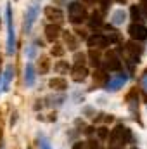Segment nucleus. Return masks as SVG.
<instances>
[{"mask_svg": "<svg viewBox=\"0 0 147 149\" xmlns=\"http://www.w3.org/2000/svg\"><path fill=\"white\" fill-rule=\"evenodd\" d=\"M132 141V130L125 125H116L109 134V149H123Z\"/></svg>", "mask_w": 147, "mask_h": 149, "instance_id": "f257e3e1", "label": "nucleus"}, {"mask_svg": "<svg viewBox=\"0 0 147 149\" xmlns=\"http://www.w3.org/2000/svg\"><path fill=\"white\" fill-rule=\"evenodd\" d=\"M5 23H7V47L5 52L12 56L16 52V33H14V21H12V7L7 3L5 7Z\"/></svg>", "mask_w": 147, "mask_h": 149, "instance_id": "f03ea898", "label": "nucleus"}, {"mask_svg": "<svg viewBox=\"0 0 147 149\" xmlns=\"http://www.w3.org/2000/svg\"><path fill=\"white\" fill-rule=\"evenodd\" d=\"M68 16H69V21L73 24H81L88 19V12L80 2H71L68 5Z\"/></svg>", "mask_w": 147, "mask_h": 149, "instance_id": "7ed1b4c3", "label": "nucleus"}, {"mask_svg": "<svg viewBox=\"0 0 147 149\" xmlns=\"http://www.w3.org/2000/svg\"><path fill=\"white\" fill-rule=\"evenodd\" d=\"M128 33H130L132 40H135V42H144L147 38V26H144L142 23H132V24L128 26Z\"/></svg>", "mask_w": 147, "mask_h": 149, "instance_id": "20e7f679", "label": "nucleus"}, {"mask_svg": "<svg viewBox=\"0 0 147 149\" xmlns=\"http://www.w3.org/2000/svg\"><path fill=\"white\" fill-rule=\"evenodd\" d=\"M125 50H126V54H128L130 63L137 64V63L140 61V56H142V47H140V43H137L135 40H132V42H128V43L125 45Z\"/></svg>", "mask_w": 147, "mask_h": 149, "instance_id": "39448f33", "label": "nucleus"}, {"mask_svg": "<svg viewBox=\"0 0 147 149\" xmlns=\"http://www.w3.org/2000/svg\"><path fill=\"white\" fill-rule=\"evenodd\" d=\"M126 81H128V74H126V73H118V74L111 76L109 80H107L106 87H107V90H109V92H116V90H119Z\"/></svg>", "mask_w": 147, "mask_h": 149, "instance_id": "423d86ee", "label": "nucleus"}, {"mask_svg": "<svg viewBox=\"0 0 147 149\" xmlns=\"http://www.w3.org/2000/svg\"><path fill=\"white\" fill-rule=\"evenodd\" d=\"M123 66L121 59L116 56V52H107L106 54V59H104V68L106 71H119Z\"/></svg>", "mask_w": 147, "mask_h": 149, "instance_id": "0eeeda50", "label": "nucleus"}, {"mask_svg": "<svg viewBox=\"0 0 147 149\" xmlns=\"http://www.w3.org/2000/svg\"><path fill=\"white\" fill-rule=\"evenodd\" d=\"M37 16H38V5H30L28 10H26V14H24V26H23L24 33L31 31V28H33V24L37 21Z\"/></svg>", "mask_w": 147, "mask_h": 149, "instance_id": "6e6552de", "label": "nucleus"}, {"mask_svg": "<svg viewBox=\"0 0 147 149\" xmlns=\"http://www.w3.org/2000/svg\"><path fill=\"white\" fill-rule=\"evenodd\" d=\"M87 43H88L90 49H104V47L109 45V42H107L104 33H92L87 38Z\"/></svg>", "mask_w": 147, "mask_h": 149, "instance_id": "1a4fd4ad", "label": "nucleus"}, {"mask_svg": "<svg viewBox=\"0 0 147 149\" xmlns=\"http://www.w3.org/2000/svg\"><path fill=\"white\" fill-rule=\"evenodd\" d=\"M45 17H47L50 23H54V24H61V23L64 21V14H62V10L57 9V7H52V5L45 7Z\"/></svg>", "mask_w": 147, "mask_h": 149, "instance_id": "9d476101", "label": "nucleus"}, {"mask_svg": "<svg viewBox=\"0 0 147 149\" xmlns=\"http://www.w3.org/2000/svg\"><path fill=\"white\" fill-rule=\"evenodd\" d=\"M126 102H128V109L132 113V116L137 118L139 116V94H137V90H132L126 95Z\"/></svg>", "mask_w": 147, "mask_h": 149, "instance_id": "9b49d317", "label": "nucleus"}, {"mask_svg": "<svg viewBox=\"0 0 147 149\" xmlns=\"http://www.w3.org/2000/svg\"><path fill=\"white\" fill-rule=\"evenodd\" d=\"M12 78H14V68H12V64H9V66H5L3 74H2V90H3V92L9 90Z\"/></svg>", "mask_w": 147, "mask_h": 149, "instance_id": "f8f14e48", "label": "nucleus"}, {"mask_svg": "<svg viewBox=\"0 0 147 149\" xmlns=\"http://www.w3.org/2000/svg\"><path fill=\"white\" fill-rule=\"evenodd\" d=\"M45 37H47L49 42H55L57 38L61 37V26L59 24H54V23L47 24L45 26Z\"/></svg>", "mask_w": 147, "mask_h": 149, "instance_id": "ddd939ff", "label": "nucleus"}, {"mask_svg": "<svg viewBox=\"0 0 147 149\" xmlns=\"http://www.w3.org/2000/svg\"><path fill=\"white\" fill-rule=\"evenodd\" d=\"M35 80H37V71H35V66L31 63H28L24 66V83L26 87H33L35 85Z\"/></svg>", "mask_w": 147, "mask_h": 149, "instance_id": "4468645a", "label": "nucleus"}, {"mask_svg": "<svg viewBox=\"0 0 147 149\" xmlns=\"http://www.w3.org/2000/svg\"><path fill=\"white\" fill-rule=\"evenodd\" d=\"M49 87L52 90H66L68 88V81L62 78V76H57V78H52L49 81Z\"/></svg>", "mask_w": 147, "mask_h": 149, "instance_id": "2eb2a0df", "label": "nucleus"}, {"mask_svg": "<svg viewBox=\"0 0 147 149\" xmlns=\"http://www.w3.org/2000/svg\"><path fill=\"white\" fill-rule=\"evenodd\" d=\"M71 74H73L74 81H83L87 78V74H88V70L85 66H74L73 70H71Z\"/></svg>", "mask_w": 147, "mask_h": 149, "instance_id": "dca6fc26", "label": "nucleus"}, {"mask_svg": "<svg viewBox=\"0 0 147 149\" xmlns=\"http://www.w3.org/2000/svg\"><path fill=\"white\" fill-rule=\"evenodd\" d=\"M88 26H90V28H101V26H102V16H101V12H92V14H90Z\"/></svg>", "mask_w": 147, "mask_h": 149, "instance_id": "f3484780", "label": "nucleus"}, {"mask_svg": "<svg viewBox=\"0 0 147 149\" xmlns=\"http://www.w3.org/2000/svg\"><path fill=\"white\" fill-rule=\"evenodd\" d=\"M125 17H126L125 10H123V9H118V10L112 12V17H111V19H112V24H123Z\"/></svg>", "mask_w": 147, "mask_h": 149, "instance_id": "a211bd4d", "label": "nucleus"}, {"mask_svg": "<svg viewBox=\"0 0 147 149\" xmlns=\"http://www.w3.org/2000/svg\"><path fill=\"white\" fill-rule=\"evenodd\" d=\"M130 14H132V19H133V23H140V21L144 19V16H142V10H140V7H139V5H132V9H130Z\"/></svg>", "mask_w": 147, "mask_h": 149, "instance_id": "6ab92c4d", "label": "nucleus"}, {"mask_svg": "<svg viewBox=\"0 0 147 149\" xmlns=\"http://www.w3.org/2000/svg\"><path fill=\"white\" fill-rule=\"evenodd\" d=\"M88 57H90V63H92L94 68H99V66H101V54H99L95 49H90Z\"/></svg>", "mask_w": 147, "mask_h": 149, "instance_id": "aec40b11", "label": "nucleus"}, {"mask_svg": "<svg viewBox=\"0 0 147 149\" xmlns=\"http://www.w3.org/2000/svg\"><path fill=\"white\" fill-rule=\"evenodd\" d=\"M64 38H66L68 49H71V50H76V47H78V42H76V38H74L71 33H66V35H64Z\"/></svg>", "mask_w": 147, "mask_h": 149, "instance_id": "412c9836", "label": "nucleus"}, {"mask_svg": "<svg viewBox=\"0 0 147 149\" xmlns=\"http://www.w3.org/2000/svg\"><path fill=\"white\" fill-rule=\"evenodd\" d=\"M85 59H87V56L83 52H76L74 54V66H83L85 64Z\"/></svg>", "mask_w": 147, "mask_h": 149, "instance_id": "4be33fe9", "label": "nucleus"}, {"mask_svg": "<svg viewBox=\"0 0 147 149\" xmlns=\"http://www.w3.org/2000/svg\"><path fill=\"white\" fill-rule=\"evenodd\" d=\"M94 78H97V81H99V83H102V85H106V83H107V80H109V76L106 74V71H97V73L94 74Z\"/></svg>", "mask_w": 147, "mask_h": 149, "instance_id": "5701e85b", "label": "nucleus"}, {"mask_svg": "<svg viewBox=\"0 0 147 149\" xmlns=\"http://www.w3.org/2000/svg\"><path fill=\"white\" fill-rule=\"evenodd\" d=\"M49 68H50L49 59H47V57H42V59H40V73H47Z\"/></svg>", "mask_w": 147, "mask_h": 149, "instance_id": "b1692460", "label": "nucleus"}, {"mask_svg": "<svg viewBox=\"0 0 147 149\" xmlns=\"http://www.w3.org/2000/svg\"><path fill=\"white\" fill-rule=\"evenodd\" d=\"M142 94H144V102H147V70L142 74Z\"/></svg>", "mask_w": 147, "mask_h": 149, "instance_id": "393cba45", "label": "nucleus"}, {"mask_svg": "<svg viewBox=\"0 0 147 149\" xmlns=\"http://www.w3.org/2000/svg\"><path fill=\"white\" fill-rule=\"evenodd\" d=\"M52 56H55V57L64 56V47H62V45H54V47H52Z\"/></svg>", "mask_w": 147, "mask_h": 149, "instance_id": "a878e982", "label": "nucleus"}, {"mask_svg": "<svg viewBox=\"0 0 147 149\" xmlns=\"http://www.w3.org/2000/svg\"><path fill=\"white\" fill-rule=\"evenodd\" d=\"M68 63H57L55 66H54V70L57 71V73H64V71H68Z\"/></svg>", "mask_w": 147, "mask_h": 149, "instance_id": "bb28decb", "label": "nucleus"}, {"mask_svg": "<svg viewBox=\"0 0 147 149\" xmlns=\"http://www.w3.org/2000/svg\"><path fill=\"white\" fill-rule=\"evenodd\" d=\"M111 2H112V0H99V3H101V9H102V12H107V10H109Z\"/></svg>", "mask_w": 147, "mask_h": 149, "instance_id": "cd10ccee", "label": "nucleus"}, {"mask_svg": "<svg viewBox=\"0 0 147 149\" xmlns=\"http://www.w3.org/2000/svg\"><path fill=\"white\" fill-rule=\"evenodd\" d=\"M35 54H37V45H30V47H28V50H26L28 59H33V57H35Z\"/></svg>", "mask_w": 147, "mask_h": 149, "instance_id": "c85d7f7f", "label": "nucleus"}, {"mask_svg": "<svg viewBox=\"0 0 147 149\" xmlns=\"http://www.w3.org/2000/svg\"><path fill=\"white\" fill-rule=\"evenodd\" d=\"M40 149H50V144H49V139L47 137H40Z\"/></svg>", "mask_w": 147, "mask_h": 149, "instance_id": "c756f323", "label": "nucleus"}, {"mask_svg": "<svg viewBox=\"0 0 147 149\" xmlns=\"http://www.w3.org/2000/svg\"><path fill=\"white\" fill-rule=\"evenodd\" d=\"M140 10H142V16H144V19H147V0H140Z\"/></svg>", "mask_w": 147, "mask_h": 149, "instance_id": "7c9ffc66", "label": "nucleus"}, {"mask_svg": "<svg viewBox=\"0 0 147 149\" xmlns=\"http://www.w3.org/2000/svg\"><path fill=\"white\" fill-rule=\"evenodd\" d=\"M99 137H101V139H106V137H109V130H107L106 127H101V128H99Z\"/></svg>", "mask_w": 147, "mask_h": 149, "instance_id": "2f4dec72", "label": "nucleus"}, {"mask_svg": "<svg viewBox=\"0 0 147 149\" xmlns=\"http://www.w3.org/2000/svg\"><path fill=\"white\" fill-rule=\"evenodd\" d=\"M88 149H102V144L99 141H90L88 142Z\"/></svg>", "mask_w": 147, "mask_h": 149, "instance_id": "473e14b6", "label": "nucleus"}, {"mask_svg": "<svg viewBox=\"0 0 147 149\" xmlns=\"http://www.w3.org/2000/svg\"><path fill=\"white\" fill-rule=\"evenodd\" d=\"M73 149H85V146H83V142H76L73 146Z\"/></svg>", "mask_w": 147, "mask_h": 149, "instance_id": "72a5a7b5", "label": "nucleus"}, {"mask_svg": "<svg viewBox=\"0 0 147 149\" xmlns=\"http://www.w3.org/2000/svg\"><path fill=\"white\" fill-rule=\"evenodd\" d=\"M81 2H85V3H95V0H81Z\"/></svg>", "mask_w": 147, "mask_h": 149, "instance_id": "f704fd0d", "label": "nucleus"}, {"mask_svg": "<svg viewBox=\"0 0 147 149\" xmlns=\"http://www.w3.org/2000/svg\"><path fill=\"white\" fill-rule=\"evenodd\" d=\"M118 3H126V0H116Z\"/></svg>", "mask_w": 147, "mask_h": 149, "instance_id": "c9c22d12", "label": "nucleus"}, {"mask_svg": "<svg viewBox=\"0 0 147 149\" xmlns=\"http://www.w3.org/2000/svg\"><path fill=\"white\" fill-rule=\"evenodd\" d=\"M0 83H2V73H0Z\"/></svg>", "mask_w": 147, "mask_h": 149, "instance_id": "e433bc0d", "label": "nucleus"}, {"mask_svg": "<svg viewBox=\"0 0 147 149\" xmlns=\"http://www.w3.org/2000/svg\"><path fill=\"white\" fill-rule=\"evenodd\" d=\"M132 149H139V148H132Z\"/></svg>", "mask_w": 147, "mask_h": 149, "instance_id": "4c0bfd02", "label": "nucleus"}]
</instances>
